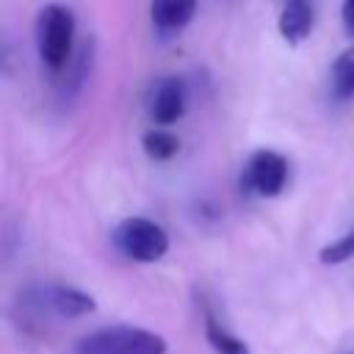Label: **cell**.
I'll return each mask as SVG.
<instances>
[{
	"instance_id": "obj_1",
	"label": "cell",
	"mask_w": 354,
	"mask_h": 354,
	"mask_svg": "<svg viewBox=\"0 0 354 354\" xmlns=\"http://www.w3.org/2000/svg\"><path fill=\"white\" fill-rule=\"evenodd\" d=\"M75 354H166V337L141 326H102L75 343Z\"/></svg>"
},
{
	"instance_id": "obj_2",
	"label": "cell",
	"mask_w": 354,
	"mask_h": 354,
	"mask_svg": "<svg viewBox=\"0 0 354 354\" xmlns=\"http://www.w3.org/2000/svg\"><path fill=\"white\" fill-rule=\"evenodd\" d=\"M75 41V14L66 6L50 3L36 14V50L47 69L58 72L72 53Z\"/></svg>"
},
{
	"instance_id": "obj_3",
	"label": "cell",
	"mask_w": 354,
	"mask_h": 354,
	"mask_svg": "<svg viewBox=\"0 0 354 354\" xmlns=\"http://www.w3.org/2000/svg\"><path fill=\"white\" fill-rule=\"evenodd\" d=\"M113 246L136 263H158L169 252V232L147 218V216H130L122 218L113 230Z\"/></svg>"
},
{
	"instance_id": "obj_4",
	"label": "cell",
	"mask_w": 354,
	"mask_h": 354,
	"mask_svg": "<svg viewBox=\"0 0 354 354\" xmlns=\"http://www.w3.org/2000/svg\"><path fill=\"white\" fill-rule=\"evenodd\" d=\"M22 301L36 313H47L55 318H80L97 310V301L72 285H39L30 288Z\"/></svg>"
},
{
	"instance_id": "obj_5",
	"label": "cell",
	"mask_w": 354,
	"mask_h": 354,
	"mask_svg": "<svg viewBox=\"0 0 354 354\" xmlns=\"http://www.w3.org/2000/svg\"><path fill=\"white\" fill-rule=\"evenodd\" d=\"M241 183L249 194L257 196H279L285 183H288V160L285 155H279L277 149H257L252 152V158L246 160L243 171H241Z\"/></svg>"
},
{
	"instance_id": "obj_6",
	"label": "cell",
	"mask_w": 354,
	"mask_h": 354,
	"mask_svg": "<svg viewBox=\"0 0 354 354\" xmlns=\"http://www.w3.org/2000/svg\"><path fill=\"white\" fill-rule=\"evenodd\" d=\"M147 111L155 124H174L185 113V83L177 75L158 77L147 97Z\"/></svg>"
},
{
	"instance_id": "obj_7",
	"label": "cell",
	"mask_w": 354,
	"mask_h": 354,
	"mask_svg": "<svg viewBox=\"0 0 354 354\" xmlns=\"http://www.w3.org/2000/svg\"><path fill=\"white\" fill-rule=\"evenodd\" d=\"M194 11H196V0H152L149 3L152 28L166 39L183 33L194 19Z\"/></svg>"
},
{
	"instance_id": "obj_8",
	"label": "cell",
	"mask_w": 354,
	"mask_h": 354,
	"mask_svg": "<svg viewBox=\"0 0 354 354\" xmlns=\"http://www.w3.org/2000/svg\"><path fill=\"white\" fill-rule=\"evenodd\" d=\"M313 25H315L313 0H285L279 19H277V28L288 44H301L313 33Z\"/></svg>"
},
{
	"instance_id": "obj_9",
	"label": "cell",
	"mask_w": 354,
	"mask_h": 354,
	"mask_svg": "<svg viewBox=\"0 0 354 354\" xmlns=\"http://www.w3.org/2000/svg\"><path fill=\"white\" fill-rule=\"evenodd\" d=\"M205 337H207V343L213 346L216 354H252L249 346H246V340H241L235 332H230L216 318L213 310H205Z\"/></svg>"
},
{
	"instance_id": "obj_10",
	"label": "cell",
	"mask_w": 354,
	"mask_h": 354,
	"mask_svg": "<svg viewBox=\"0 0 354 354\" xmlns=\"http://www.w3.org/2000/svg\"><path fill=\"white\" fill-rule=\"evenodd\" d=\"M329 86H332L335 100H340V102L354 100V44L346 47V50L332 61Z\"/></svg>"
},
{
	"instance_id": "obj_11",
	"label": "cell",
	"mask_w": 354,
	"mask_h": 354,
	"mask_svg": "<svg viewBox=\"0 0 354 354\" xmlns=\"http://www.w3.org/2000/svg\"><path fill=\"white\" fill-rule=\"evenodd\" d=\"M141 147H144V152H147L149 158H155V160H169V158L177 155L180 138L171 136L169 130H149V133H144Z\"/></svg>"
},
{
	"instance_id": "obj_12",
	"label": "cell",
	"mask_w": 354,
	"mask_h": 354,
	"mask_svg": "<svg viewBox=\"0 0 354 354\" xmlns=\"http://www.w3.org/2000/svg\"><path fill=\"white\" fill-rule=\"evenodd\" d=\"M351 257H354V227L346 230L340 238L329 241L326 246H321V252H318V260L324 266H340V263H346Z\"/></svg>"
},
{
	"instance_id": "obj_13",
	"label": "cell",
	"mask_w": 354,
	"mask_h": 354,
	"mask_svg": "<svg viewBox=\"0 0 354 354\" xmlns=\"http://www.w3.org/2000/svg\"><path fill=\"white\" fill-rule=\"evenodd\" d=\"M340 17H343V25H346L348 36H354V0H343V11H340Z\"/></svg>"
},
{
	"instance_id": "obj_14",
	"label": "cell",
	"mask_w": 354,
	"mask_h": 354,
	"mask_svg": "<svg viewBox=\"0 0 354 354\" xmlns=\"http://www.w3.org/2000/svg\"><path fill=\"white\" fill-rule=\"evenodd\" d=\"M346 354H354V351H346Z\"/></svg>"
}]
</instances>
